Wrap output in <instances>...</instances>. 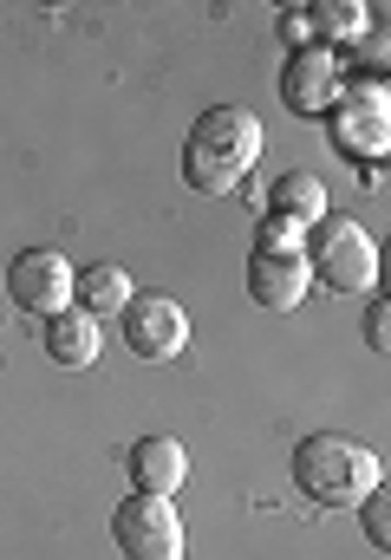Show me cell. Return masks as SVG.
Wrapping results in <instances>:
<instances>
[{
  "label": "cell",
  "instance_id": "6da1fadb",
  "mask_svg": "<svg viewBox=\"0 0 391 560\" xmlns=\"http://www.w3.org/2000/svg\"><path fill=\"white\" fill-rule=\"evenodd\" d=\"M261 156V118L249 105H209L196 125H189V143H183V183L196 196H229L235 183H249Z\"/></svg>",
  "mask_w": 391,
  "mask_h": 560
},
{
  "label": "cell",
  "instance_id": "e0dca14e",
  "mask_svg": "<svg viewBox=\"0 0 391 560\" xmlns=\"http://www.w3.org/2000/svg\"><path fill=\"white\" fill-rule=\"evenodd\" d=\"M274 33H280V46H287V52L313 46V20H307V7H280V13H274Z\"/></svg>",
  "mask_w": 391,
  "mask_h": 560
},
{
  "label": "cell",
  "instance_id": "4fadbf2b",
  "mask_svg": "<svg viewBox=\"0 0 391 560\" xmlns=\"http://www.w3.org/2000/svg\"><path fill=\"white\" fill-rule=\"evenodd\" d=\"M130 293H137V287H130V275L118 268V261H92V268H79V280H72V306L92 313V319L125 313Z\"/></svg>",
  "mask_w": 391,
  "mask_h": 560
},
{
  "label": "cell",
  "instance_id": "52a82bcc",
  "mask_svg": "<svg viewBox=\"0 0 391 560\" xmlns=\"http://www.w3.org/2000/svg\"><path fill=\"white\" fill-rule=\"evenodd\" d=\"M118 332H125V352H137L143 365H163L189 346V313L170 293H130V306L118 313Z\"/></svg>",
  "mask_w": 391,
  "mask_h": 560
},
{
  "label": "cell",
  "instance_id": "2e32d148",
  "mask_svg": "<svg viewBox=\"0 0 391 560\" xmlns=\"http://www.w3.org/2000/svg\"><path fill=\"white\" fill-rule=\"evenodd\" d=\"M255 248H267V255H300V248H307V229H294V222H280V215H261Z\"/></svg>",
  "mask_w": 391,
  "mask_h": 560
},
{
  "label": "cell",
  "instance_id": "8992f818",
  "mask_svg": "<svg viewBox=\"0 0 391 560\" xmlns=\"http://www.w3.org/2000/svg\"><path fill=\"white\" fill-rule=\"evenodd\" d=\"M72 280H79V268L59 248H20L7 261V300L33 319H59L72 306Z\"/></svg>",
  "mask_w": 391,
  "mask_h": 560
},
{
  "label": "cell",
  "instance_id": "7c38bea8",
  "mask_svg": "<svg viewBox=\"0 0 391 560\" xmlns=\"http://www.w3.org/2000/svg\"><path fill=\"white\" fill-rule=\"evenodd\" d=\"M261 215H280V222H294V229H313V222L326 215V183H320L313 170H287V176L267 183V209H261Z\"/></svg>",
  "mask_w": 391,
  "mask_h": 560
},
{
  "label": "cell",
  "instance_id": "30bf717a",
  "mask_svg": "<svg viewBox=\"0 0 391 560\" xmlns=\"http://www.w3.org/2000/svg\"><path fill=\"white\" fill-rule=\"evenodd\" d=\"M307 293H313L307 255H267V248L249 255V300H255V306H267V313H294Z\"/></svg>",
  "mask_w": 391,
  "mask_h": 560
},
{
  "label": "cell",
  "instance_id": "44dd1931",
  "mask_svg": "<svg viewBox=\"0 0 391 560\" xmlns=\"http://www.w3.org/2000/svg\"><path fill=\"white\" fill-rule=\"evenodd\" d=\"M359 183H366L372 196H386V163H372V170H359Z\"/></svg>",
  "mask_w": 391,
  "mask_h": 560
},
{
  "label": "cell",
  "instance_id": "9c48e42d",
  "mask_svg": "<svg viewBox=\"0 0 391 560\" xmlns=\"http://www.w3.org/2000/svg\"><path fill=\"white\" fill-rule=\"evenodd\" d=\"M125 476H130L137 495H170L176 502V489L189 476V450L176 436H137L125 450Z\"/></svg>",
  "mask_w": 391,
  "mask_h": 560
},
{
  "label": "cell",
  "instance_id": "8fae6325",
  "mask_svg": "<svg viewBox=\"0 0 391 560\" xmlns=\"http://www.w3.org/2000/svg\"><path fill=\"white\" fill-rule=\"evenodd\" d=\"M99 352H105V332H99V319H92V313L66 306L59 319H46V359H53V365H66V372H85Z\"/></svg>",
  "mask_w": 391,
  "mask_h": 560
},
{
  "label": "cell",
  "instance_id": "ffe728a7",
  "mask_svg": "<svg viewBox=\"0 0 391 560\" xmlns=\"http://www.w3.org/2000/svg\"><path fill=\"white\" fill-rule=\"evenodd\" d=\"M235 189H242V202H249L255 215H261V209H267V183H235Z\"/></svg>",
  "mask_w": 391,
  "mask_h": 560
},
{
  "label": "cell",
  "instance_id": "7a4b0ae2",
  "mask_svg": "<svg viewBox=\"0 0 391 560\" xmlns=\"http://www.w3.org/2000/svg\"><path fill=\"white\" fill-rule=\"evenodd\" d=\"M379 482H386V463H379L366 443L340 436V430H313V436H300V450H294V489H300L307 502H320V509H353V502L372 495Z\"/></svg>",
  "mask_w": 391,
  "mask_h": 560
},
{
  "label": "cell",
  "instance_id": "3957f363",
  "mask_svg": "<svg viewBox=\"0 0 391 560\" xmlns=\"http://www.w3.org/2000/svg\"><path fill=\"white\" fill-rule=\"evenodd\" d=\"M307 275L320 280L326 293H386V242L366 235V222L326 209L313 229H307Z\"/></svg>",
  "mask_w": 391,
  "mask_h": 560
},
{
  "label": "cell",
  "instance_id": "9a60e30c",
  "mask_svg": "<svg viewBox=\"0 0 391 560\" xmlns=\"http://www.w3.org/2000/svg\"><path fill=\"white\" fill-rule=\"evenodd\" d=\"M353 509H359V528H366V541L386 555V548H391V489L379 482V489H372V495H359Z\"/></svg>",
  "mask_w": 391,
  "mask_h": 560
},
{
  "label": "cell",
  "instance_id": "ba28073f",
  "mask_svg": "<svg viewBox=\"0 0 391 560\" xmlns=\"http://www.w3.org/2000/svg\"><path fill=\"white\" fill-rule=\"evenodd\" d=\"M340 92H346V66H340V52H326V46H300V52L280 59V105H287L294 118H326Z\"/></svg>",
  "mask_w": 391,
  "mask_h": 560
},
{
  "label": "cell",
  "instance_id": "d6986e66",
  "mask_svg": "<svg viewBox=\"0 0 391 560\" xmlns=\"http://www.w3.org/2000/svg\"><path fill=\"white\" fill-rule=\"evenodd\" d=\"M366 346H372V352H386V346H391V300H386V293L366 306Z\"/></svg>",
  "mask_w": 391,
  "mask_h": 560
},
{
  "label": "cell",
  "instance_id": "ac0fdd59",
  "mask_svg": "<svg viewBox=\"0 0 391 560\" xmlns=\"http://www.w3.org/2000/svg\"><path fill=\"white\" fill-rule=\"evenodd\" d=\"M353 52H359V66H366V79H386V20H379V33H366V39H353Z\"/></svg>",
  "mask_w": 391,
  "mask_h": 560
},
{
  "label": "cell",
  "instance_id": "277c9868",
  "mask_svg": "<svg viewBox=\"0 0 391 560\" xmlns=\"http://www.w3.org/2000/svg\"><path fill=\"white\" fill-rule=\"evenodd\" d=\"M320 125H326V138H333V150H340L346 163H359V170L386 163V150H391V92H386V79L346 85Z\"/></svg>",
  "mask_w": 391,
  "mask_h": 560
},
{
  "label": "cell",
  "instance_id": "5b68a950",
  "mask_svg": "<svg viewBox=\"0 0 391 560\" xmlns=\"http://www.w3.org/2000/svg\"><path fill=\"white\" fill-rule=\"evenodd\" d=\"M112 541H118L125 560H183V548H189L176 502L170 495H137V489L112 509Z\"/></svg>",
  "mask_w": 391,
  "mask_h": 560
},
{
  "label": "cell",
  "instance_id": "5bb4252c",
  "mask_svg": "<svg viewBox=\"0 0 391 560\" xmlns=\"http://www.w3.org/2000/svg\"><path fill=\"white\" fill-rule=\"evenodd\" d=\"M307 20H313V46H326V52L372 33V7H359V0H320V7H307Z\"/></svg>",
  "mask_w": 391,
  "mask_h": 560
}]
</instances>
